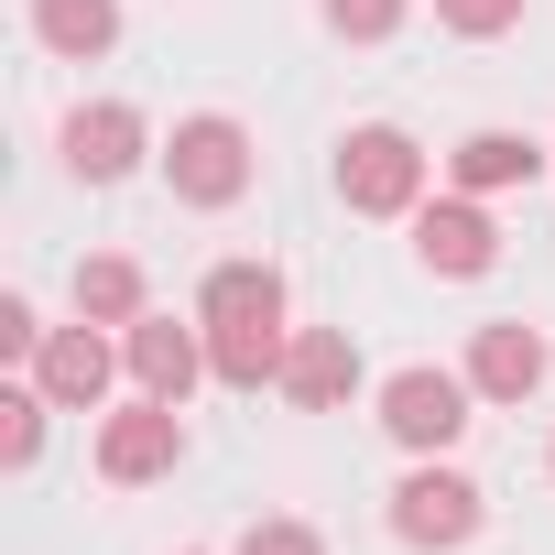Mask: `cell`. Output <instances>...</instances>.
I'll list each match as a JSON object with an SVG mask.
<instances>
[{"label":"cell","instance_id":"6da1fadb","mask_svg":"<svg viewBox=\"0 0 555 555\" xmlns=\"http://www.w3.org/2000/svg\"><path fill=\"white\" fill-rule=\"evenodd\" d=\"M250 131L229 120V109H196V120H175V142H164V185L185 196V207H240L250 196Z\"/></svg>","mask_w":555,"mask_h":555},{"label":"cell","instance_id":"7a4b0ae2","mask_svg":"<svg viewBox=\"0 0 555 555\" xmlns=\"http://www.w3.org/2000/svg\"><path fill=\"white\" fill-rule=\"evenodd\" d=\"M338 196H349V218H414L425 207V142L392 131V120L349 131L338 142Z\"/></svg>","mask_w":555,"mask_h":555},{"label":"cell","instance_id":"3957f363","mask_svg":"<svg viewBox=\"0 0 555 555\" xmlns=\"http://www.w3.org/2000/svg\"><path fill=\"white\" fill-rule=\"evenodd\" d=\"M468 403H479L468 371H425V360H414V371L382 382V436H392L403 457H447V447L468 436Z\"/></svg>","mask_w":555,"mask_h":555},{"label":"cell","instance_id":"277c9868","mask_svg":"<svg viewBox=\"0 0 555 555\" xmlns=\"http://www.w3.org/2000/svg\"><path fill=\"white\" fill-rule=\"evenodd\" d=\"M175 457H185V403H153V392H142L131 414L99 425V479H109V490H142V479H164Z\"/></svg>","mask_w":555,"mask_h":555},{"label":"cell","instance_id":"5b68a950","mask_svg":"<svg viewBox=\"0 0 555 555\" xmlns=\"http://www.w3.org/2000/svg\"><path fill=\"white\" fill-rule=\"evenodd\" d=\"M414 261L447 272V284H479V272L501 261L490 207H479V196H425V207H414Z\"/></svg>","mask_w":555,"mask_h":555},{"label":"cell","instance_id":"8992f818","mask_svg":"<svg viewBox=\"0 0 555 555\" xmlns=\"http://www.w3.org/2000/svg\"><path fill=\"white\" fill-rule=\"evenodd\" d=\"M142 109L131 99H88V109H66V131H55V153H66V175L77 185H120L131 164H142Z\"/></svg>","mask_w":555,"mask_h":555},{"label":"cell","instance_id":"52a82bcc","mask_svg":"<svg viewBox=\"0 0 555 555\" xmlns=\"http://www.w3.org/2000/svg\"><path fill=\"white\" fill-rule=\"evenodd\" d=\"M392 533L403 544H425V555H447V544H468L479 533V479H457V468H414L403 490H392Z\"/></svg>","mask_w":555,"mask_h":555},{"label":"cell","instance_id":"ba28073f","mask_svg":"<svg viewBox=\"0 0 555 555\" xmlns=\"http://www.w3.org/2000/svg\"><path fill=\"white\" fill-rule=\"evenodd\" d=\"M544 371H555V349H544V327H522V317H490V327L468 338V392H479V403H522Z\"/></svg>","mask_w":555,"mask_h":555},{"label":"cell","instance_id":"9c48e42d","mask_svg":"<svg viewBox=\"0 0 555 555\" xmlns=\"http://www.w3.org/2000/svg\"><path fill=\"white\" fill-rule=\"evenodd\" d=\"M284 403H306V414H338L349 392H360V349H349V327H295V349H284V382H272Z\"/></svg>","mask_w":555,"mask_h":555},{"label":"cell","instance_id":"30bf717a","mask_svg":"<svg viewBox=\"0 0 555 555\" xmlns=\"http://www.w3.org/2000/svg\"><path fill=\"white\" fill-rule=\"evenodd\" d=\"M109 371H120V360H109V338H99L88 317H77V327H44V349H34V382H44L66 414H99V403H109Z\"/></svg>","mask_w":555,"mask_h":555},{"label":"cell","instance_id":"8fae6325","mask_svg":"<svg viewBox=\"0 0 555 555\" xmlns=\"http://www.w3.org/2000/svg\"><path fill=\"white\" fill-rule=\"evenodd\" d=\"M120 360H131V382H142L153 403H185V392H196V371H207V327H175V317H142V327L120 338Z\"/></svg>","mask_w":555,"mask_h":555},{"label":"cell","instance_id":"7c38bea8","mask_svg":"<svg viewBox=\"0 0 555 555\" xmlns=\"http://www.w3.org/2000/svg\"><path fill=\"white\" fill-rule=\"evenodd\" d=\"M196 327H295L284 317V272L272 261H218L207 295H196Z\"/></svg>","mask_w":555,"mask_h":555},{"label":"cell","instance_id":"4fadbf2b","mask_svg":"<svg viewBox=\"0 0 555 555\" xmlns=\"http://www.w3.org/2000/svg\"><path fill=\"white\" fill-rule=\"evenodd\" d=\"M34 44L66 66H99L120 44V0H34Z\"/></svg>","mask_w":555,"mask_h":555},{"label":"cell","instance_id":"5bb4252c","mask_svg":"<svg viewBox=\"0 0 555 555\" xmlns=\"http://www.w3.org/2000/svg\"><path fill=\"white\" fill-rule=\"evenodd\" d=\"M447 175H457V196H501V185H533L544 153H533L522 131H468V142L447 153Z\"/></svg>","mask_w":555,"mask_h":555},{"label":"cell","instance_id":"9a60e30c","mask_svg":"<svg viewBox=\"0 0 555 555\" xmlns=\"http://www.w3.org/2000/svg\"><path fill=\"white\" fill-rule=\"evenodd\" d=\"M77 317H88V327H142V317H153V306H142V261H131V250L77 261Z\"/></svg>","mask_w":555,"mask_h":555},{"label":"cell","instance_id":"2e32d148","mask_svg":"<svg viewBox=\"0 0 555 555\" xmlns=\"http://www.w3.org/2000/svg\"><path fill=\"white\" fill-rule=\"evenodd\" d=\"M284 349H295V327H207V371H218L229 392L284 382Z\"/></svg>","mask_w":555,"mask_h":555},{"label":"cell","instance_id":"e0dca14e","mask_svg":"<svg viewBox=\"0 0 555 555\" xmlns=\"http://www.w3.org/2000/svg\"><path fill=\"white\" fill-rule=\"evenodd\" d=\"M44 414H55V392H44V382L0 392V468H34V457H44Z\"/></svg>","mask_w":555,"mask_h":555},{"label":"cell","instance_id":"ac0fdd59","mask_svg":"<svg viewBox=\"0 0 555 555\" xmlns=\"http://www.w3.org/2000/svg\"><path fill=\"white\" fill-rule=\"evenodd\" d=\"M317 12H327V34H349V44H392L414 0H317Z\"/></svg>","mask_w":555,"mask_h":555},{"label":"cell","instance_id":"d6986e66","mask_svg":"<svg viewBox=\"0 0 555 555\" xmlns=\"http://www.w3.org/2000/svg\"><path fill=\"white\" fill-rule=\"evenodd\" d=\"M240 555H327V533H317V522H295V512H261V522L240 533Z\"/></svg>","mask_w":555,"mask_h":555},{"label":"cell","instance_id":"ffe728a7","mask_svg":"<svg viewBox=\"0 0 555 555\" xmlns=\"http://www.w3.org/2000/svg\"><path fill=\"white\" fill-rule=\"evenodd\" d=\"M436 23H447V34H468V44H490V34H512V23H522V0H436Z\"/></svg>","mask_w":555,"mask_h":555},{"label":"cell","instance_id":"44dd1931","mask_svg":"<svg viewBox=\"0 0 555 555\" xmlns=\"http://www.w3.org/2000/svg\"><path fill=\"white\" fill-rule=\"evenodd\" d=\"M34 349H44V317L23 295H0V360H34Z\"/></svg>","mask_w":555,"mask_h":555},{"label":"cell","instance_id":"7402d4cb","mask_svg":"<svg viewBox=\"0 0 555 555\" xmlns=\"http://www.w3.org/2000/svg\"><path fill=\"white\" fill-rule=\"evenodd\" d=\"M544 468H555V447H544Z\"/></svg>","mask_w":555,"mask_h":555}]
</instances>
